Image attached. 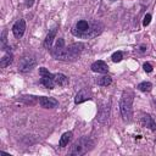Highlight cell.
Wrapping results in <instances>:
<instances>
[{
	"mask_svg": "<svg viewBox=\"0 0 156 156\" xmlns=\"http://www.w3.org/2000/svg\"><path fill=\"white\" fill-rule=\"evenodd\" d=\"M102 24L100 22L96 21H85V20H80L76 23V26L72 29V33L76 37L79 38H94L96 35H99L102 32Z\"/></svg>",
	"mask_w": 156,
	"mask_h": 156,
	"instance_id": "1",
	"label": "cell"
},
{
	"mask_svg": "<svg viewBox=\"0 0 156 156\" xmlns=\"http://www.w3.org/2000/svg\"><path fill=\"white\" fill-rule=\"evenodd\" d=\"M91 147H93V141L89 138L84 136V138H80L79 140H77L76 143H73L68 154L73 155V156H80V155L87 154Z\"/></svg>",
	"mask_w": 156,
	"mask_h": 156,
	"instance_id": "2",
	"label": "cell"
},
{
	"mask_svg": "<svg viewBox=\"0 0 156 156\" xmlns=\"http://www.w3.org/2000/svg\"><path fill=\"white\" fill-rule=\"evenodd\" d=\"M132 104H133V94L130 91H124L122 95L119 106H121V113L126 121L132 119V116H133Z\"/></svg>",
	"mask_w": 156,
	"mask_h": 156,
	"instance_id": "3",
	"label": "cell"
},
{
	"mask_svg": "<svg viewBox=\"0 0 156 156\" xmlns=\"http://www.w3.org/2000/svg\"><path fill=\"white\" fill-rule=\"evenodd\" d=\"M35 65H37L35 57L32 56V55H26V56H23L20 60V62H18V69L21 72H29V71H32L35 67Z\"/></svg>",
	"mask_w": 156,
	"mask_h": 156,
	"instance_id": "4",
	"label": "cell"
},
{
	"mask_svg": "<svg viewBox=\"0 0 156 156\" xmlns=\"http://www.w3.org/2000/svg\"><path fill=\"white\" fill-rule=\"evenodd\" d=\"M24 30H26V22L24 20H18L13 27H12V33L16 38H22V35L24 34Z\"/></svg>",
	"mask_w": 156,
	"mask_h": 156,
	"instance_id": "5",
	"label": "cell"
},
{
	"mask_svg": "<svg viewBox=\"0 0 156 156\" xmlns=\"http://www.w3.org/2000/svg\"><path fill=\"white\" fill-rule=\"evenodd\" d=\"M39 104L44 108H54V107H56L58 105V102H57L56 99H54V98H46V96H41L39 99Z\"/></svg>",
	"mask_w": 156,
	"mask_h": 156,
	"instance_id": "6",
	"label": "cell"
},
{
	"mask_svg": "<svg viewBox=\"0 0 156 156\" xmlns=\"http://www.w3.org/2000/svg\"><path fill=\"white\" fill-rule=\"evenodd\" d=\"M89 99H91V93H90V90H89V89H82V90H79L78 94L76 95L74 102H76V104H80V102L87 101V100H89Z\"/></svg>",
	"mask_w": 156,
	"mask_h": 156,
	"instance_id": "7",
	"label": "cell"
},
{
	"mask_svg": "<svg viewBox=\"0 0 156 156\" xmlns=\"http://www.w3.org/2000/svg\"><path fill=\"white\" fill-rule=\"evenodd\" d=\"M91 69H93L94 72H98V73H107L108 67H107V65H106L104 61L99 60V61H95V62L91 65Z\"/></svg>",
	"mask_w": 156,
	"mask_h": 156,
	"instance_id": "8",
	"label": "cell"
},
{
	"mask_svg": "<svg viewBox=\"0 0 156 156\" xmlns=\"http://www.w3.org/2000/svg\"><path fill=\"white\" fill-rule=\"evenodd\" d=\"M141 124H143L144 127L150 128L151 130H155V129H156V123L154 122V119H152V117H151L150 115H144V116L141 117Z\"/></svg>",
	"mask_w": 156,
	"mask_h": 156,
	"instance_id": "9",
	"label": "cell"
},
{
	"mask_svg": "<svg viewBox=\"0 0 156 156\" xmlns=\"http://www.w3.org/2000/svg\"><path fill=\"white\" fill-rule=\"evenodd\" d=\"M55 35H56V28L51 29V30L49 32V34L46 35V38H45V40H44V46H45V49H48V50L51 49V45H52V41H54Z\"/></svg>",
	"mask_w": 156,
	"mask_h": 156,
	"instance_id": "10",
	"label": "cell"
},
{
	"mask_svg": "<svg viewBox=\"0 0 156 156\" xmlns=\"http://www.w3.org/2000/svg\"><path fill=\"white\" fill-rule=\"evenodd\" d=\"M54 80H55V83L57 85H61V87H66L68 84V78L62 73L54 74Z\"/></svg>",
	"mask_w": 156,
	"mask_h": 156,
	"instance_id": "11",
	"label": "cell"
},
{
	"mask_svg": "<svg viewBox=\"0 0 156 156\" xmlns=\"http://www.w3.org/2000/svg\"><path fill=\"white\" fill-rule=\"evenodd\" d=\"M71 138H72V132H66V133H63L62 136H61V139H60L58 146H60V147L67 146L68 143H69V140H71Z\"/></svg>",
	"mask_w": 156,
	"mask_h": 156,
	"instance_id": "12",
	"label": "cell"
},
{
	"mask_svg": "<svg viewBox=\"0 0 156 156\" xmlns=\"http://www.w3.org/2000/svg\"><path fill=\"white\" fill-rule=\"evenodd\" d=\"M40 83L45 87V88H49V89H52L54 87H55V80H54V78H51V77H41V79H40Z\"/></svg>",
	"mask_w": 156,
	"mask_h": 156,
	"instance_id": "13",
	"label": "cell"
},
{
	"mask_svg": "<svg viewBox=\"0 0 156 156\" xmlns=\"http://www.w3.org/2000/svg\"><path fill=\"white\" fill-rule=\"evenodd\" d=\"M12 60H13L12 54H6V55H4V56L1 57V60H0V66H1V67H7V66L12 62Z\"/></svg>",
	"mask_w": 156,
	"mask_h": 156,
	"instance_id": "14",
	"label": "cell"
},
{
	"mask_svg": "<svg viewBox=\"0 0 156 156\" xmlns=\"http://www.w3.org/2000/svg\"><path fill=\"white\" fill-rule=\"evenodd\" d=\"M96 82H98V84H99V85L107 87V85H110V84H111L112 79H111V77H110V76H102V77H100Z\"/></svg>",
	"mask_w": 156,
	"mask_h": 156,
	"instance_id": "15",
	"label": "cell"
},
{
	"mask_svg": "<svg viewBox=\"0 0 156 156\" xmlns=\"http://www.w3.org/2000/svg\"><path fill=\"white\" fill-rule=\"evenodd\" d=\"M151 88H152V84L150 82H141L140 84H138V89L140 91H145L146 93V91H150Z\"/></svg>",
	"mask_w": 156,
	"mask_h": 156,
	"instance_id": "16",
	"label": "cell"
},
{
	"mask_svg": "<svg viewBox=\"0 0 156 156\" xmlns=\"http://www.w3.org/2000/svg\"><path fill=\"white\" fill-rule=\"evenodd\" d=\"M111 58H112L113 62H119V61L123 58V54H122L121 51H116V52L112 54V57H111Z\"/></svg>",
	"mask_w": 156,
	"mask_h": 156,
	"instance_id": "17",
	"label": "cell"
},
{
	"mask_svg": "<svg viewBox=\"0 0 156 156\" xmlns=\"http://www.w3.org/2000/svg\"><path fill=\"white\" fill-rule=\"evenodd\" d=\"M39 74L41 76V77H51V78H54V74H51L45 67H41V68H39Z\"/></svg>",
	"mask_w": 156,
	"mask_h": 156,
	"instance_id": "18",
	"label": "cell"
},
{
	"mask_svg": "<svg viewBox=\"0 0 156 156\" xmlns=\"http://www.w3.org/2000/svg\"><path fill=\"white\" fill-rule=\"evenodd\" d=\"M150 21H151V15H150V13L145 15V17H144V21H143V26H144V27L149 26V24H150Z\"/></svg>",
	"mask_w": 156,
	"mask_h": 156,
	"instance_id": "19",
	"label": "cell"
},
{
	"mask_svg": "<svg viewBox=\"0 0 156 156\" xmlns=\"http://www.w3.org/2000/svg\"><path fill=\"white\" fill-rule=\"evenodd\" d=\"M143 68H144L145 72H151V71H152V66H151L149 62H145V63L143 65Z\"/></svg>",
	"mask_w": 156,
	"mask_h": 156,
	"instance_id": "20",
	"label": "cell"
}]
</instances>
